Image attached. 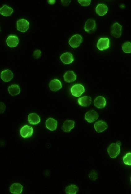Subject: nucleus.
<instances>
[{"mask_svg":"<svg viewBox=\"0 0 131 194\" xmlns=\"http://www.w3.org/2000/svg\"><path fill=\"white\" fill-rule=\"evenodd\" d=\"M78 187L76 185L71 184L66 187L65 192L68 194H75L78 192Z\"/></svg>","mask_w":131,"mask_h":194,"instance_id":"obj_25","label":"nucleus"},{"mask_svg":"<svg viewBox=\"0 0 131 194\" xmlns=\"http://www.w3.org/2000/svg\"><path fill=\"white\" fill-rule=\"evenodd\" d=\"M17 26L18 30L24 33L29 29V22L24 19H21L17 21Z\"/></svg>","mask_w":131,"mask_h":194,"instance_id":"obj_4","label":"nucleus"},{"mask_svg":"<svg viewBox=\"0 0 131 194\" xmlns=\"http://www.w3.org/2000/svg\"><path fill=\"white\" fill-rule=\"evenodd\" d=\"M96 29V23L93 19H89L85 23V29L88 33H92Z\"/></svg>","mask_w":131,"mask_h":194,"instance_id":"obj_7","label":"nucleus"},{"mask_svg":"<svg viewBox=\"0 0 131 194\" xmlns=\"http://www.w3.org/2000/svg\"><path fill=\"white\" fill-rule=\"evenodd\" d=\"M108 125L106 122L102 120H99L95 123L94 127L97 133H102L107 129Z\"/></svg>","mask_w":131,"mask_h":194,"instance_id":"obj_12","label":"nucleus"},{"mask_svg":"<svg viewBox=\"0 0 131 194\" xmlns=\"http://www.w3.org/2000/svg\"><path fill=\"white\" fill-rule=\"evenodd\" d=\"M13 12V10L12 8L7 5H4L0 9L1 14L3 15L4 16H9L12 14Z\"/></svg>","mask_w":131,"mask_h":194,"instance_id":"obj_23","label":"nucleus"},{"mask_svg":"<svg viewBox=\"0 0 131 194\" xmlns=\"http://www.w3.org/2000/svg\"><path fill=\"white\" fill-rule=\"evenodd\" d=\"M78 102L81 106L83 107H87L90 106L91 104L92 103V99L90 97L84 96L83 97L79 99Z\"/></svg>","mask_w":131,"mask_h":194,"instance_id":"obj_17","label":"nucleus"},{"mask_svg":"<svg viewBox=\"0 0 131 194\" xmlns=\"http://www.w3.org/2000/svg\"><path fill=\"white\" fill-rule=\"evenodd\" d=\"M83 37L79 34L74 35L69 40V44L73 48H76L83 42Z\"/></svg>","mask_w":131,"mask_h":194,"instance_id":"obj_2","label":"nucleus"},{"mask_svg":"<svg viewBox=\"0 0 131 194\" xmlns=\"http://www.w3.org/2000/svg\"><path fill=\"white\" fill-rule=\"evenodd\" d=\"M28 121L30 124L36 125L40 122V118L36 113H32L30 114L28 117Z\"/></svg>","mask_w":131,"mask_h":194,"instance_id":"obj_20","label":"nucleus"},{"mask_svg":"<svg viewBox=\"0 0 131 194\" xmlns=\"http://www.w3.org/2000/svg\"><path fill=\"white\" fill-rule=\"evenodd\" d=\"M46 128L51 131L56 130L57 127V121L53 118H49L46 122Z\"/></svg>","mask_w":131,"mask_h":194,"instance_id":"obj_16","label":"nucleus"},{"mask_svg":"<svg viewBox=\"0 0 131 194\" xmlns=\"http://www.w3.org/2000/svg\"><path fill=\"white\" fill-rule=\"evenodd\" d=\"M64 79L65 81L67 83H72L76 80V75L73 71H68L64 75Z\"/></svg>","mask_w":131,"mask_h":194,"instance_id":"obj_19","label":"nucleus"},{"mask_svg":"<svg viewBox=\"0 0 131 194\" xmlns=\"http://www.w3.org/2000/svg\"><path fill=\"white\" fill-rule=\"evenodd\" d=\"M71 91L73 96L77 97H80L85 92V89L84 86L81 84H76L71 87Z\"/></svg>","mask_w":131,"mask_h":194,"instance_id":"obj_3","label":"nucleus"},{"mask_svg":"<svg viewBox=\"0 0 131 194\" xmlns=\"http://www.w3.org/2000/svg\"><path fill=\"white\" fill-rule=\"evenodd\" d=\"M122 26L119 23L116 22L113 25L111 28V34L116 38H119L121 35Z\"/></svg>","mask_w":131,"mask_h":194,"instance_id":"obj_8","label":"nucleus"},{"mask_svg":"<svg viewBox=\"0 0 131 194\" xmlns=\"http://www.w3.org/2000/svg\"><path fill=\"white\" fill-rule=\"evenodd\" d=\"M106 103L107 102L105 99L102 96H99L97 97L94 102V106L100 109L104 108L106 106Z\"/></svg>","mask_w":131,"mask_h":194,"instance_id":"obj_15","label":"nucleus"},{"mask_svg":"<svg viewBox=\"0 0 131 194\" xmlns=\"http://www.w3.org/2000/svg\"><path fill=\"white\" fill-rule=\"evenodd\" d=\"M91 1L90 0H79L78 2L82 6H88L90 4Z\"/></svg>","mask_w":131,"mask_h":194,"instance_id":"obj_29","label":"nucleus"},{"mask_svg":"<svg viewBox=\"0 0 131 194\" xmlns=\"http://www.w3.org/2000/svg\"><path fill=\"white\" fill-rule=\"evenodd\" d=\"M122 50L125 53H131V43L127 42L124 43L122 45Z\"/></svg>","mask_w":131,"mask_h":194,"instance_id":"obj_26","label":"nucleus"},{"mask_svg":"<svg viewBox=\"0 0 131 194\" xmlns=\"http://www.w3.org/2000/svg\"><path fill=\"white\" fill-rule=\"evenodd\" d=\"M6 43L10 47H17L19 44V38L17 36H15V35H11L7 37L6 40Z\"/></svg>","mask_w":131,"mask_h":194,"instance_id":"obj_10","label":"nucleus"},{"mask_svg":"<svg viewBox=\"0 0 131 194\" xmlns=\"http://www.w3.org/2000/svg\"><path fill=\"white\" fill-rule=\"evenodd\" d=\"M108 154L112 158H116L120 152V146L118 143H113L110 145L107 149Z\"/></svg>","mask_w":131,"mask_h":194,"instance_id":"obj_1","label":"nucleus"},{"mask_svg":"<svg viewBox=\"0 0 131 194\" xmlns=\"http://www.w3.org/2000/svg\"><path fill=\"white\" fill-rule=\"evenodd\" d=\"M13 76V73H12V71L8 70V69H7V70L3 71L1 72V79L4 82H8L10 81L11 80H12Z\"/></svg>","mask_w":131,"mask_h":194,"instance_id":"obj_14","label":"nucleus"},{"mask_svg":"<svg viewBox=\"0 0 131 194\" xmlns=\"http://www.w3.org/2000/svg\"><path fill=\"white\" fill-rule=\"evenodd\" d=\"M1 113H3L5 109V104L3 103H1Z\"/></svg>","mask_w":131,"mask_h":194,"instance_id":"obj_31","label":"nucleus"},{"mask_svg":"<svg viewBox=\"0 0 131 194\" xmlns=\"http://www.w3.org/2000/svg\"><path fill=\"white\" fill-rule=\"evenodd\" d=\"M123 160L124 164L131 166V152L127 153L123 157Z\"/></svg>","mask_w":131,"mask_h":194,"instance_id":"obj_27","label":"nucleus"},{"mask_svg":"<svg viewBox=\"0 0 131 194\" xmlns=\"http://www.w3.org/2000/svg\"><path fill=\"white\" fill-rule=\"evenodd\" d=\"M23 186L21 184L15 183L13 184L10 187V192L14 194H20L22 193Z\"/></svg>","mask_w":131,"mask_h":194,"instance_id":"obj_22","label":"nucleus"},{"mask_svg":"<svg viewBox=\"0 0 131 194\" xmlns=\"http://www.w3.org/2000/svg\"><path fill=\"white\" fill-rule=\"evenodd\" d=\"M89 177L90 180L94 181H95L98 178L97 174L94 171H92L90 172Z\"/></svg>","mask_w":131,"mask_h":194,"instance_id":"obj_28","label":"nucleus"},{"mask_svg":"<svg viewBox=\"0 0 131 194\" xmlns=\"http://www.w3.org/2000/svg\"></svg>","mask_w":131,"mask_h":194,"instance_id":"obj_33","label":"nucleus"},{"mask_svg":"<svg viewBox=\"0 0 131 194\" xmlns=\"http://www.w3.org/2000/svg\"><path fill=\"white\" fill-rule=\"evenodd\" d=\"M60 59L62 62L66 65L71 64L74 61L73 54L69 52L63 54L60 56Z\"/></svg>","mask_w":131,"mask_h":194,"instance_id":"obj_11","label":"nucleus"},{"mask_svg":"<svg viewBox=\"0 0 131 194\" xmlns=\"http://www.w3.org/2000/svg\"><path fill=\"white\" fill-rule=\"evenodd\" d=\"M108 11V7L107 5L104 4H99L96 8V12L100 16H103L107 13Z\"/></svg>","mask_w":131,"mask_h":194,"instance_id":"obj_21","label":"nucleus"},{"mask_svg":"<svg viewBox=\"0 0 131 194\" xmlns=\"http://www.w3.org/2000/svg\"><path fill=\"white\" fill-rule=\"evenodd\" d=\"M56 1L55 0H50V1H48L49 4L50 5H54L56 2Z\"/></svg>","mask_w":131,"mask_h":194,"instance_id":"obj_32","label":"nucleus"},{"mask_svg":"<svg viewBox=\"0 0 131 194\" xmlns=\"http://www.w3.org/2000/svg\"><path fill=\"white\" fill-rule=\"evenodd\" d=\"M98 117V114L95 111L92 110L86 113L85 119L89 123H92L97 120Z\"/></svg>","mask_w":131,"mask_h":194,"instance_id":"obj_9","label":"nucleus"},{"mask_svg":"<svg viewBox=\"0 0 131 194\" xmlns=\"http://www.w3.org/2000/svg\"><path fill=\"white\" fill-rule=\"evenodd\" d=\"M20 86L17 85H12L9 86L8 88V92L11 96H15L20 93Z\"/></svg>","mask_w":131,"mask_h":194,"instance_id":"obj_24","label":"nucleus"},{"mask_svg":"<svg viewBox=\"0 0 131 194\" xmlns=\"http://www.w3.org/2000/svg\"><path fill=\"white\" fill-rule=\"evenodd\" d=\"M110 40L108 38H101L98 41L97 47L100 51H104L109 48Z\"/></svg>","mask_w":131,"mask_h":194,"instance_id":"obj_5","label":"nucleus"},{"mask_svg":"<svg viewBox=\"0 0 131 194\" xmlns=\"http://www.w3.org/2000/svg\"><path fill=\"white\" fill-rule=\"evenodd\" d=\"M74 124H75V122L73 120H66L63 123L62 129L64 132L69 133L71 130L74 127Z\"/></svg>","mask_w":131,"mask_h":194,"instance_id":"obj_18","label":"nucleus"},{"mask_svg":"<svg viewBox=\"0 0 131 194\" xmlns=\"http://www.w3.org/2000/svg\"><path fill=\"white\" fill-rule=\"evenodd\" d=\"M41 52L40 50H37L35 51V52H34L33 56L35 57L36 59H38L39 57L41 56Z\"/></svg>","mask_w":131,"mask_h":194,"instance_id":"obj_30","label":"nucleus"},{"mask_svg":"<svg viewBox=\"0 0 131 194\" xmlns=\"http://www.w3.org/2000/svg\"><path fill=\"white\" fill-rule=\"evenodd\" d=\"M49 87L50 89L52 91L56 92L60 89L62 87V86L59 80L54 79L50 82Z\"/></svg>","mask_w":131,"mask_h":194,"instance_id":"obj_13","label":"nucleus"},{"mask_svg":"<svg viewBox=\"0 0 131 194\" xmlns=\"http://www.w3.org/2000/svg\"><path fill=\"white\" fill-rule=\"evenodd\" d=\"M33 133V129L31 126L24 125L21 129L20 134L21 136L24 138L30 137Z\"/></svg>","mask_w":131,"mask_h":194,"instance_id":"obj_6","label":"nucleus"}]
</instances>
